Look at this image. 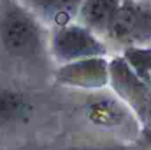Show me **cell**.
I'll list each match as a JSON object with an SVG mask.
<instances>
[{
	"mask_svg": "<svg viewBox=\"0 0 151 150\" xmlns=\"http://www.w3.org/2000/svg\"><path fill=\"white\" fill-rule=\"evenodd\" d=\"M122 0H83L78 17L81 25L91 32L106 35Z\"/></svg>",
	"mask_w": 151,
	"mask_h": 150,
	"instance_id": "8992f818",
	"label": "cell"
},
{
	"mask_svg": "<svg viewBox=\"0 0 151 150\" xmlns=\"http://www.w3.org/2000/svg\"><path fill=\"white\" fill-rule=\"evenodd\" d=\"M53 50L64 60L94 57L106 53L104 44L81 24H69L56 29Z\"/></svg>",
	"mask_w": 151,
	"mask_h": 150,
	"instance_id": "3957f363",
	"label": "cell"
},
{
	"mask_svg": "<svg viewBox=\"0 0 151 150\" xmlns=\"http://www.w3.org/2000/svg\"><path fill=\"white\" fill-rule=\"evenodd\" d=\"M86 116L98 126H117L126 118V110L114 98H94L86 105Z\"/></svg>",
	"mask_w": 151,
	"mask_h": 150,
	"instance_id": "52a82bcc",
	"label": "cell"
},
{
	"mask_svg": "<svg viewBox=\"0 0 151 150\" xmlns=\"http://www.w3.org/2000/svg\"><path fill=\"white\" fill-rule=\"evenodd\" d=\"M69 150H119V149H97V148H78V149H69Z\"/></svg>",
	"mask_w": 151,
	"mask_h": 150,
	"instance_id": "ba28073f",
	"label": "cell"
},
{
	"mask_svg": "<svg viewBox=\"0 0 151 150\" xmlns=\"http://www.w3.org/2000/svg\"><path fill=\"white\" fill-rule=\"evenodd\" d=\"M106 36L121 44L151 41V4L143 0H122Z\"/></svg>",
	"mask_w": 151,
	"mask_h": 150,
	"instance_id": "7a4b0ae2",
	"label": "cell"
},
{
	"mask_svg": "<svg viewBox=\"0 0 151 150\" xmlns=\"http://www.w3.org/2000/svg\"><path fill=\"white\" fill-rule=\"evenodd\" d=\"M33 104L25 93L12 88L0 89V128H15L28 122Z\"/></svg>",
	"mask_w": 151,
	"mask_h": 150,
	"instance_id": "5b68a950",
	"label": "cell"
},
{
	"mask_svg": "<svg viewBox=\"0 0 151 150\" xmlns=\"http://www.w3.org/2000/svg\"><path fill=\"white\" fill-rule=\"evenodd\" d=\"M0 45L8 56L21 60L36 57L44 48L41 24L15 0H3L0 4Z\"/></svg>",
	"mask_w": 151,
	"mask_h": 150,
	"instance_id": "6da1fadb",
	"label": "cell"
},
{
	"mask_svg": "<svg viewBox=\"0 0 151 150\" xmlns=\"http://www.w3.org/2000/svg\"><path fill=\"white\" fill-rule=\"evenodd\" d=\"M143 1H146V3H150V4H151V0H143Z\"/></svg>",
	"mask_w": 151,
	"mask_h": 150,
	"instance_id": "9c48e42d",
	"label": "cell"
},
{
	"mask_svg": "<svg viewBox=\"0 0 151 150\" xmlns=\"http://www.w3.org/2000/svg\"><path fill=\"white\" fill-rule=\"evenodd\" d=\"M25 7L56 29L72 24L83 0H24Z\"/></svg>",
	"mask_w": 151,
	"mask_h": 150,
	"instance_id": "277c9868",
	"label": "cell"
}]
</instances>
